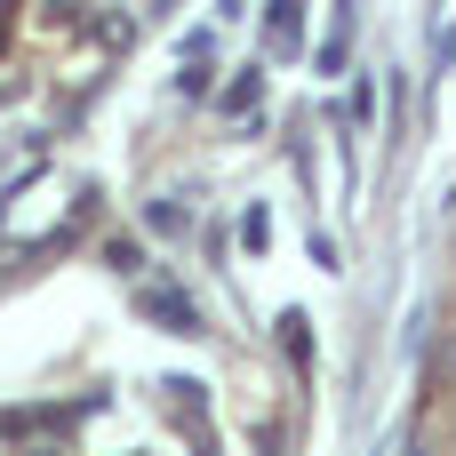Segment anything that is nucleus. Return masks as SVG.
I'll return each mask as SVG.
<instances>
[{
  "label": "nucleus",
  "instance_id": "1",
  "mask_svg": "<svg viewBox=\"0 0 456 456\" xmlns=\"http://www.w3.org/2000/svg\"><path fill=\"white\" fill-rule=\"evenodd\" d=\"M144 313H152V321H168V329H192V305H184V297H168V289H144Z\"/></svg>",
  "mask_w": 456,
  "mask_h": 456
},
{
  "label": "nucleus",
  "instance_id": "3",
  "mask_svg": "<svg viewBox=\"0 0 456 456\" xmlns=\"http://www.w3.org/2000/svg\"><path fill=\"white\" fill-rule=\"evenodd\" d=\"M265 32H273V48H297V0H273V24Z\"/></svg>",
  "mask_w": 456,
  "mask_h": 456
},
{
  "label": "nucleus",
  "instance_id": "2",
  "mask_svg": "<svg viewBox=\"0 0 456 456\" xmlns=\"http://www.w3.org/2000/svg\"><path fill=\"white\" fill-rule=\"evenodd\" d=\"M256 104H265V80H256V72H248V80H232V88H224V112H256Z\"/></svg>",
  "mask_w": 456,
  "mask_h": 456
}]
</instances>
